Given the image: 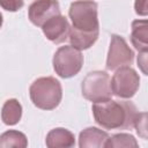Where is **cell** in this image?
I'll return each mask as SVG.
<instances>
[{"label": "cell", "instance_id": "cell-1", "mask_svg": "<svg viewBox=\"0 0 148 148\" xmlns=\"http://www.w3.org/2000/svg\"><path fill=\"white\" fill-rule=\"evenodd\" d=\"M97 3L92 0H77L71 3L68 16L72 21L68 39L77 50H87L95 44L99 35Z\"/></svg>", "mask_w": 148, "mask_h": 148}, {"label": "cell", "instance_id": "cell-2", "mask_svg": "<svg viewBox=\"0 0 148 148\" xmlns=\"http://www.w3.org/2000/svg\"><path fill=\"white\" fill-rule=\"evenodd\" d=\"M92 114L96 124L104 130H131L138 110L132 102L110 98L94 103Z\"/></svg>", "mask_w": 148, "mask_h": 148}, {"label": "cell", "instance_id": "cell-3", "mask_svg": "<svg viewBox=\"0 0 148 148\" xmlns=\"http://www.w3.org/2000/svg\"><path fill=\"white\" fill-rule=\"evenodd\" d=\"M29 94L35 106L42 110H53L61 102L62 88L56 77L43 76L31 83Z\"/></svg>", "mask_w": 148, "mask_h": 148}, {"label": "cell", "instance_id": "cell-4", "mask_svg": "<svg viewBox=\"0 0 148 148\" xmlns=\"http://www.w3.org/2000/svg\"><path fill=\"white\" fill-rule=\"evenodd\" d=\"M110 82L111 79L104 71H92L88 73L81 83L83 97L94 103L110 99L112 96Z\"/></svg>", "mask_w": 148, "mask_h": 148}, {"label": "cell", "instance_id": "cell-5", "mask_svg": "<svg viewBox=\"0 0 148 148\" xmlns=\"http://www.w3.org/2000/svg\"><path fill=\"white\" fill-rule=\"evenodd\" d=\"M53 68L54 72L62 79H69L75 76L82 68L83 56L80 50L72 45H65L59 47L53 56Z\"/></svg>", "mask_w": 148, "mask_h": 148}, {"label": "cell", "instance_id": "cell-6", "mask_svg": "<svg viewBox=\"0 0 148 148\" xmlns=\"http://www.w3.org/2000/svg\"><path fill=\"white\" fill-rule=\"evenodd\" d=\"M110 84L112 95L120 98H131L140 87V76L131 66H123L116 69Z\"/></svg>", "mask_w": 148, "mask_h": 148}, {"label": "cell", "instance_id": "cell-7", "mask_svg": "<svg viewBox=\"0 0 148 148\" xmlns=\"http://www.w3.org/2000/svg\"><path fill=\"white\" fill-rule=\"evenodd\" d=\"M134 60V52L128 46L126 40L119 35H111L110 47L106 58V69L108 71H116L123 66L132 65Z\"/></svg>", "mask_w": 148, "mask_h": 148}, {"label": "cell", "instance_id": "cell-8", "mask_svg": "<svg viewBox=\"0 0 148 148\" xmlns=\"http://www.w3.org/2000/svg\"><path fill=\"white\" fill-rule=\"evenodd\" d=\"M60 14V5L58 0H34L28 8V17L30 22L40 28L46 21Z\"/></svg>", "mask_w": 148, "mask_h": 148}, {"label": "cell", "instance_id": "cell-9", "mask_svg": "<svg viewBox=\"0 0 148 148\" xmlns=\"http://www.w3.org/2000/svg\"><path fill=\"white\" fill-rule=\"evenodd\" d=\"M44 36L54 44L64 43L68 39L71 25L68 20L64 15H57L46 21L42 25Z\"/></svg>", "mask_w": 148, "mask_h": 148}, {"label": "cell", "instance_id": "cell-10", "mask_svg": "<svg viewBox=\"0 0 148 148\" xmlns=\"http://www.w3.org/2000/svg\"><path fill=\"white\" fill-rule=\"evenodd\" d=\"M109 139V134L97 127H87L80 132L79 147L80 148H102Z\"/></svg>", "mask_w": 148, "mask_h": 148}, {"label": "cell", "instance_id": "cell-11", "mask_svg": "<svg viewBox=\"0 0 148 148\" xmlns=\"http://www.w3.org/2000/svg\"><path fill=\"white\" fill-rule=\"evenodd\" d=\"M45 143L49 148H69L75 146V136L69 130L64 127H57L47 133Z\"/></svg>", "mask_w": 148, "mask_h": 148}, {"label": "cell", "instance_id": "cell-12", "mask_svg": "<svg viewBox=\"0 0 148 148\" xmlns=\"http://www.w3.org/2000/svg\"><path fill=\"white\" fill-rule=\"evenodd\" d=\"M131 42L139 52L148 51V27L146 20H135L132 22Z\"/></svg>", "mask_w": 148, "mask_h": 148}, {"label": "cell", "instance_id": "cell-13", "mask_svg": "<svg viewBox=\"0 0 148 148\" xmlns=\"http://www.w3.org/2000/svg\"><path fill=\"white\" fill-rule=\"evenodd\" d=\"M22 117V105L16 98L7 99L1 110V119L6 125H16Z\"/></svg>", "mask_w": 148, "mask_h": 148}, {"label": "cell", "instance_id": "cell-14", "mask_svg": "<svg viewBox=\"0 0 148 148\" xmlns=\"http://www.w3.org/2000/svg\"><path fill=\"white\" fill-rule=\"evenodd\" d=\"M28 146V139L24 133L9 130L0 135V148L16 147V148H25Z\"/></svg>", "mask_w": 148, "mask_h": 148}, {"label": "cell", "instance_id": "cell-15", "mask_svg": "<svg viewBox=\"0 0 148 148\" xmlns=\"http://www.w3.org/2000/svg\"><path fill=\"white\" fill-rule=\"evenodd\" d=\"M138 141L135 140V138L128 133H118L112 135L111 138L109 136L105 147L106 148H119V147H126V148H131L134 147L136 148Z\"/></svg>", "mask_w": 148, "mask_h": 148}, {"label": "cell", "instance_id": "cell-16", "mask_svg": "<svg viewBox=\"0 0 148 148\" xmlns=\"http://www.w3.org/2000/svg\"><path fill=\"white\" fill-rule=\"evenodd\" d=\"M133 127H135L136 130V133L142 138V139H146L147 138V113L146 112H138L135 119H134V124H133Z\"/></svg>", "mask_w": 148, "mask_h": 148}, {"label": "cell", "instance_id": "cell-17", "mask_svg": "<svg viewBox=\"0 0 148 148\" xmlns=\"http://www.w3.org/2000/svg\"><path fill=\"white\" fill-rule=\"evenodd\" d=\"M24 6V0H0V7L8 12H17Z\"/></svg>", "mask_w": 148, "mask_h": 148}, {"label": "cell", "instance_id": "cell-18", "mask_svg": "<svg viewBox=\"0 0 148 148\" xmlns=\"http://www.w3.org/2000/svg\"><path fill=\"white\" fill-rule=\"evenodd\" d=\"M134 9L138 15L146 16L148 14V8H147V0H135L134 2Z\"/></svg>", "mask_w": 148, "mask_h": 148}, {"label": "cell", "instance_id": "cell-19", "mask_svg": "<svg viewBox=\"0 0 148 148\" xmlns=\"http://www.w3.org/2000/svg\"><path fill=\"white\" fill-rule=\"evenodd\" d=\"M146 65H147V52H139V56H138V66H140V68L143 72V74L147 75Z\"/></svg>", "mask_w": 148, "mask_h": 148}, {"label": "cell", "instance_id": "cell-20", "mask_svg": "<svg viewBox=\"0 0 148 148\" xmlns=\"http://www.w3.org/2000/svg\"><path fill=\"white\" fill-rule=\"evenodd\" d=\"M2 22H3V18H2V14L0 13V28L2 27Z\"/></svg>", "mask_w": 148, "mask_h": 148}]
</instances>
